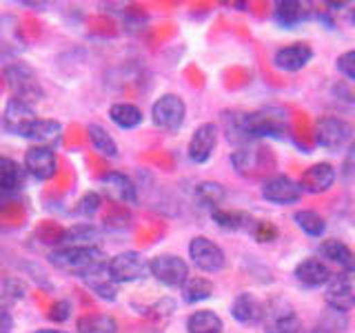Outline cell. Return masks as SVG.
Here are the masks:
<instances>
[{"label":"cell","instance_id":"74e56055","mask_svg":"<svg viewBox=\"0 0 355 333\" xmlns=\"http://www.w3.org/2000/svg\"><path fill=\"white\" fill-rule=\"evenodd\" d=\"M336 67H338V71L347 78V80L355 83V51H344L338 56V60H336Z\"/></svg>","mask_w":355,"mask_h":333},{"label":"cell","instance_id":"ac0fdd59","mask_svg":"<svg viewBox=\"0 0 355 333\" xmlns=\"http://www.w3.org/2000/svg\"><path fill=\"white\" fill-rule=\"evenodd\" d=\"M25 140L36 142V147L53 149L55 144H60L62 140V125L58 120H51V118H36L31 122V127L27 129Z\"/></svg>","mask_w":355,"mask_h":333},{"label":"cell","instance_id":"f546056e","mask_svg":"<svg viewBox=\"0 0 355 333\" xmlns=\"http://www.w3.org/2000/svg\"><path fill=\"white\" fill-rule=\"evenodd\" d=\"M109 118L116 122L120 129H136L142 125V111L140 107L131 105V103H116L109 107Z\"/></svg>","mask_w":355,"mask_h":333},{"label":"cell","instance_id":"ba28073f","mask_svg":"<svg viewBox=\"0 0 355 333\" xmlns=\"http://www.w3.org/2000/svg\"><path fill=\"white\" fill-rule=\"evenodd\" d=\"M149 275L169 289H182L189 280V264L173 253H162L149 260Z\"/></svg>","mask_w":355,"mask_h":333},{"label":"cell","instance_id":"30bf717a","mask_svg":"<svg viewBox=\"0 0 355 333\" xmlns=\"http://www.w3.org/2000/svg\"><path fill=\"white\" fill-rule=\"evenodd\" d=\"M189 258L205 273H218L225 269L227 255L214 240H209L205 236H196L189 242Z\"/></svg>","mask_w":355,"mask_h":333},{"label":"cell","instance_id":"5b68a950","mask_svg":"<svg viewBox=\"0 0 355 333\" xmlns=\"http://www.w3.org/2000/svg\"><path fill=\"white\" fill-rule=\"evenodd\" d=\"M324 300L329 309L338 311V314H347V311L355 307V266L331 273V280L327 282Z\"/></svg>","mask_w":355,"mask_h":333},{"label":"cell","instance_id":"4dcf8cb0","mask_svg":"<svg viewBox=\"0 0 355 333\" xmlns=\"http://www.w3.org/2000/svg\"><path fill=\"white\" fill-rule=\"evenodd\" d=\"M182 300L187 305H198L202 300H209L214 296V282L209 280L205 275H193L182 284Z\"/></svg>","mask_w":355,"mask_h":333},{"label":"cell","instance_id":"7c38bea8","mask_svg":"<svg viewBox=\"0 0 355 333\" xmlns=\"http://www.w3.org/2000/svg\"><path fill=\"white\" fill-rule=\"evenodd\" d=\"M260 194L266 203L273 205H295L300 198H302V189H300V182L291 180L288 176L275 173L271 178H266L260 187Z\"/></svg>","mask_w":355,"mask_h":333},{"label":"cell","instance_id":"4316f807","mask_svg":"<svg viewBox=\"0 0 355 333\" xmlns=\"http://www.w3.org/2000/svg\"><path fill=\"white\" fill-rule=\"evenodd\" d=\"M277 27L282 29H293L297 27L300 22L306 18L304 9H302V3H297V0H280V3L275 5V14H273Z\"/></svg>","mask_w":355,"mask_h":333},{"label":"cell","instance_id":"8d00e7d4","mask_svg":"<svg viewBox=\"0 0 355 333\" xmlns=\"http://www.w3.org/2000/svg\"><path fill=\"white\" fill-rule=\"evenodd\" d=\"M249 233L253 236L255 242H271V240L277 238V229H275L273 222H269V220H255Z\"/></svg>","mask_w":355,"mask_h":333},{"label":"cell","instance_id":"3957f363","mask_svg":"<svg viewBox=\"0 0 355 333\" xmlns=\"http://www.w3.org/2000/svg\"><path fill=\"white\" fill-rule=\"evenodd\" d=\"M315 142L324 151L340 153L353 144V127L338 116H322L315 120Z\"/></svg>","mask_w":355,"mask_h":333},{"label":"cell","instance_id":"e575fe53","mask_svg":"<svg viewBox=\"0 0 355 333\" xmlns=\"http://www.w3.org/2000/svg\"><path fill=\"white\" fill-rule=\"evenodd\" d=\"M87 287L92 289V291H94L98 298L109 300V302H114V300L118 298V284L107 275V271H105V273H100V275H96V278H92V280H87Z\"/></svg>","mask_w":355,"mask_h":333},{"label":"cell","instance_id":"277c9868","mask_svg":"<svg viewBox=\"0 0 355 333\" xmlns=\"http://www.w3.org/2000/svg\"><path fill=\"white\" fill-rule=\"evenodd\" d=\"M251 140L255 138H282L286 133V114L277 107H264L258 111H247L244 116Z\"/></svg>","mask_w":355,"mask_h":333},{"label":"cell","instance_id":"44dd1931","mask_svg":"<svg viewBox=\"0 0 355 333\" xmlns=\"http://www.w3.org/2000/svg\"><path fill=\"white\" fill-rule=\"evenodd\" d=\"M103 187L111 198L118 200V203H125V205L138 203V187L133 185V180L127 173H120V171L107 173L103 178Z\"/></svg>","mask_w":355,"mask_h":333},{"label":"cell","instance_id":"ffe728a7","mask_svg":"<svg viewBox=\"0 0 355 333\" xmlns=\"http://www.w3.org/2000/svg\"><path fill=\"white\" fill-rule=\"evenodd\" d=\"M100 238H103V233L92 222H76L60 233L58 247H98Z\"/></svg>","mask_w":355,"mask_h":333},{"label":"cell","instance_id":"603a6c76","mask_svg":"<svg viewBox=\"0 0 355 333\" xmlns=\"http://www.w3.org/2000/svg\"><path fill=\"white\" fill-rule=\"evenodd\" d=\"M247 111H225L222 114V127H225V136L231 144L236 147H244V144L251 142V136L247 131V122H244Z\"/></svg>","mask_w":355,"mask_h":333},{"label":"cell","instance_id":"4fadbf2b","mask_svg":"<svg viewBox=\"0 0 355 333\" xmlns=\"http://www.w3.org/2000/svg\"><path fill=\"white\" fill-rule=\"evenodd\" d=\"M25 171L36 180H49L58 171L55 151L49 147H31L25 153Z\"/></svg>","mask_w":355,"mask_h":333},{"label":"cell","instance_id":"8992f818","mask_svg":"<svg viewBox=\"0 0 355 333\" xmlns=\"http://www.w3.org/2000/svg\"><path fill=\"white\" fill-rule=\"evenodd\" d=\"M107 275L116 284L138 282L142 278L149 275V262L138 251H122V253L114 255V258H109Z\"/></svg>","mask_w":355,"mask_h":333},{"label":"cell","instance_id":"d590c367","mask_svg":"<svg viewBox=\"0 0 355 333\" xmlns=\"http://www.w3.org/2000/svg\"><path fill=\"white\" fill-rule=\"evenodd\" d=\"M100 207H103V196H100L98 191H87L80 200H78V205L73 209V214L78 218H85V220H92Z\"/></svg>","mask_w":355,"mask_h":333},{"label":"cell","instance_id":"7a4b0ae2","mask_svg":"<svg viewBox=\"0 0 355 333\" xmlns=\"http://www.w3.org/2000/svg\"><path fill=\"white\" fill-rule=\"evenodd\" d=\"M3 78L11 98L20 100V103L33 107L44 98V89L38 80L36 71L25 62H9L3 71Z\"/></svg>","mask_w":355,"mask_h":333},{"label":"cell","instance_id":"2e32d148","mask_svg":"<svg viewBox=\"0 0 355 333\" xmlns=\"http://www.w3.org/2000/svg\"><path fill=\"white\" fill-rule=\"evenodd\" d=\"M313 58V49L306 42H293L277 49L273 56V65L282 71H300Z\"/></svg>","mask_w":355,"mask_h":333},{"label":"cell","instance_id":"484cf974","mask_svg":"<svg viewBox=\"0 0 355 333\" xmlns=\"http://www.w3.org/2000/svg\"><path fill=\"white\" fill-rule=\"evenodd\" d=\"M211 220L225 231H251L253 218L244 211H231V209H218L211 214Z\"/></svg>","mask_w":355,"mask_h":333},{"label":"cell","instance_id":"d6986e66","mask_svg":"<svg viewBox=\"0 0 355 333\" xmlns=\"http://www.w3.org/2000/svg\"><path fill=\"white\" fill-rule=\"evenodd\" d=\"M293 275L302 287L318 289V287H327V282L331 280V269L320 258H304L293 269Z\"/></svg>","mask_w":355,"mask_h":333},{"label":"cell","instance_id":"9c48e42d","mask_svg":"<svg viewBox=\"0 0 355 333\" xmlns=\"http://www.w3.org/2000/svg\"><path fill=\"white\" fill-rule=\"evenodd\" d=\"M187 116L184 100L178 94H164L153 103L151 107V120L153 125L162 131H178L182 127Z\"/></svg>","mask_w":355,"mask_h":333},{"label":"cell","instance_id":"cb8c5ba5","mask_svg":"<svg viewBox=\"0 0 355 333\" xmlns=\"http://www.w3.org/2000/svg\"><path fill=\"white\" fill-rule=\"evenodd\" d=\"M196 205L200 209L209 211V214H214V211L222 209V203H225L227 198V191L225 187H222L220 182H214V180H207V182H200L196 187Z\"/></svg>","mask_w":355,"mask_h":333},{"label":"cell","instance_id":"b9f144b4","mask_svg":"<svg viewBox=\"0 0 355 333\" xmlns=\"http://www.w3.org/2000/svg\"><path fill=\"white\" fill-rule=\"evenodd\" d=\"M14 194H16V191H5V189H0V207L7 205L9 200L14 198Z\"/></svg>","mask_w":355,"mask_h":333},{"label":"cell","instance_id":"d4e9b609","mask_svg":"<svg viewBox=\"0 0 355 333\" xmlns=\"http://www.w3.org/2000/svg\"><path fill=\"white\" fill-rule=\"evenodd\" d=\"M320 255L324 260L338 264L340 269L355 266V253L349 249V244H344L342 240H324L320 244Z\"/></svg>","mask_w":355,"mask_h":333},{"label":"cell","instance_id":"6da1fadb","mask_svg":"<svg viewBox=\"0 0 355 333\" xmlns=\"http://www.w3.org/2000/svg\"><path fill=\"white\" fill-rule=\"evenodd\" d=\"M49 264L64 275L92 280L107 271L109 258L100 247H58L47 255Z\"/></svg>","mask_w":355,"mask_h":333},{"label":"cell","instance_id":"f35d334b","mask_svg":"<svg viewBox=\"0 0 355 333\" xmlns=\"http://www.w3.org/2000/svg\"><path fill=\"white\" fill-rule=\"evenodd\" d=\"M47 318L51 322H58V325H62V322H67L71 318V302H69V300H58V302H53L49 307Z\"/></svg>","mask_w":355,"mask_h":333},{"label":"cell","instance_id":"d6a6232c","mask_svg":"<svg viewBox=\"0 0 355 333\" xmlns=\"http://www.w3.org/2000/svg\"><path fill=\"white\" fill-rule=\"evenodd\" d=\"M87 136H89V142H92V147L100 155H105V158H118V155H120L116 140L111 138V133L105 127H100L94 122V125L87 127Z\"/></svg>","mask_w":355,"mask_h":333},{"label":"cell","instance_id":"f1b7e54d","mask_svg":"<svg viewBox=\"0 0 355 333\" xmlns=\"http://www.w3.org/2000/svg\"><path fill=\"white\" fill-rule=\"evenodd\" d=\"M25 173L27 171L22 169V164L7 158V155H0V189H5V191H18L25 185Z\"/></svg>","mask_w":355,"mask_h":333},{"label":"cell","instance_id":"ab89813d","mask_svg":"<svg viewBox=\"0 0 355 333\" xmlns=\"http://www.w3.org/2000/svg\"><path fill=\"white\" fill-rule=\"evenodd\" d=\"M3 296H7L9 300L25 298V284H22L18 278H9V280L3 282Z\"/></svg>","mask_w":355,"mask_h":333},{"label":"cell","instance_id":"83f0119b","mask_svg":"<svg viewBox=\"0 0 355 333\" xmlns=\"http://www.w3.org/2000/svg\"><path fill=\"white\" fill-rule=\"evenodd\" d=\"M222 320L216 311H193L187 318V333H222Z\"/></svg>","mask_w":355,"mask_h":333},{"label":"cell","instance_id":"5bb4252c","mask_svg":"<svg viewBox=\"0 0 355 333\" xmlns=\"http://www.w3.org/2000/svg\"><path fill=\"white\" fill-rule=\"evenodd\" d=\"M36 111H33L31 105L20 103L16 98H9L7 105H5V114H3V125L9 133L14 136L25 138L27 129L31 127V122L36 120Z\"/></svg>","mask_w":355,"mask_h":333},{"label":"cell","instance_id":"60d3db41","mask_svg":"<svg viewBox=\"0 0 355 333\" xmlns=\"http://www.w3.org/2000/svg\"><path fill=\"white\" fill-rule=\"evenodd\" d=\"M0 333H14V316L5 305H0Z\"/></svg>","mask_w":355,"mask_h":333},{"label":"cell","instance_id":"1f68e13d","mask_svg":"<svg viewBox=\"0 0 355 333\" xmlns=\"http://www.w3.org/2000/svg\"><path fill=\"white\" fill-rule=\"evenodd\" d=\"M78 333H118V322L107 314H87L76 322Z\"/></svg>","mask_w":355,"mask_h":333},{"label":"cell","instance_id":"7bdbcfd3","mask_svg":"<svg viewBox=\"0 0 355 333\" xmlns=\"http://www.w3.org/2000/svg\"><path fill=\"white\" fill-rule=\"evenodd\" d=\"M36 333H67V331H62V329H38Z\"/></svg>","mask_w":355,"mask_h":333},{"label":"cell","instance_id":"836d02e7","mask_svg":"<svg viewBox=\"0 0 355 333\" xmlns=\"http://www.w3.org/2000/svg\"><path fill=\"white\" fill-rule=\"evenodd\" d=\"M293 220H295V225L302 229L309 238H320L322 233L327 231L324 218H322L318 211H313V209H300V211H295Z\"/></svg>","mask_w":355,"mask_h":333},{"label":"cell","instance_id":"8fae6325","mask_svg":"<svg viewBox=\"0 0 355 333\" xmlns=\"http://www.w3.org/2000/svg\"><path fill=\"white\" fill-rule=\"evenodd\" d=\"M218 138H220V127L216 125V122H202V125L193 131L191 140H189V147H187L189 160H191L193 164L209 162V158L216 151Z\"/></svg>","mask_w":355,"mask_h":333},{"label":"cell","instance_id":"9a60e30c","mask_svg":"<svg viewBox=\"0 0 355 333\" xmlns=\"http://www.w3.org/2000/svg\"><path fill=\"white\" fill-rule=\"evenodd\" d=\"M336 166L329 162H315L300 178V189L306 194H324L336 185Z\"/></svg>","mask_w":355,"mask_h":333},{"label":"cell","instance_id":"e0dca14e","mask_svg":"<svg viewBox=\"0 0 355 333\" xmlns=\"http://www.w3.org/2000/svg\"><path fill=\"white\" fill-rule=\"evenodd\" d=\"M264 316V305L253 293H238L231 302V318L238 325H258Z\"/></svg>","mask_w":355,"mask_h":333},{"label":"cell","instance_id":"52a82bcc","mask_svg":"<svg viewBox=\"0 0 355 333\" xmlns=\"http://www.w3.org/2000/svg\"><path fill=\"white\" fill-rule=\"evenodd\" d=\"M264 333H304V325L286 300H271L262 316Z\"/></svg>","mask_w":355,"mask_h":333},{"label":"cell","instance_id":"7402d4cb","mask_svg":"<svg viewBox=\"0 0 355 333\" xmlns=\"http://www.w3.org/2000/svg\"><path fill=\"white\" fill-rule=\"evenodd\" d=\"M25 49L22 29L16 16L3 14L0 16V56H14Z\"/></svg>","mask_w":355,"mask_h":333}]
</instances>
